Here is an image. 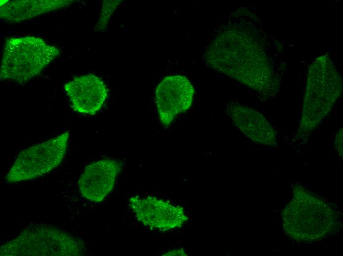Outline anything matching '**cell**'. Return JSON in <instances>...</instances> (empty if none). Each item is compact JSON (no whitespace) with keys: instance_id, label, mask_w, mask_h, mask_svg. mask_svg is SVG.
Masks as SVG:
<instances>
[{"instance_id":"8","label":"cell","mask_w":343,"mask_h":256,"mask_svg":"<svg viewBox=\"0 0 343 256\" xmlns=\"http://www.w3.org/2000/svg\"><path fill=\"white\" fill-rule=\"evenodd\" d=\"M130 206L136 217L143 224L162 230L180 227L188 220L181 207L151 196H132Z\"/></svg>"},{"instance_id":"3","label":"cell","mask_w":343,"mask_h":256,"mask_svg":"<svg viewBox=\"0 0 343 256\" xmlns=\"http://www.w3.org/2000/svg\"><path fill=\"white\" fill-rule=\"evenodd\" d=\"M298 134L308 135L328 114L341 95L342 79L327 56L317 58L310 66L306 79Z\"/></svg>"},{"instance_id":"13","label":"cell","mask_w":343,"mask_h":256,"mask_svg":"<svg viewBox=\"0 0 343 256\" xmlns=\"http://www.w3.org/2000/svg\"><path fill=\"white\" fill-rule=\"evenodd\" d=\"M343 128L339 129L335 138V148L338 155L343 159Z\"/></svg>"},{"instance_id":"4","label":"cell","mask_w":343,"mask_h":256,"mask_svg":"<svg viewBox=\"0 0 343 256\" xmlns=\"http://www.w3.org/2000/svg\"><path fill=\"white\" fill-rule=\"evenodd\" d=\"M82 241L54 226H29L2 244L1 256H73L84 253Z\"/></svg>"},{"instance_id":"14","label":"cell","mask_w":343,"mask_h":256,"mask_svg":"<svg viewBox=\"0 0 343 256\" xmlns=\"http://www.w3.org/2000/svg\"><path fill=\"white\" fill-rule=\"evenodd\" d=\"M163 256H187V254L183 250L179 249L170 251Z\"/></svg>"},{"instance_id":"11","label":"cell","mask_w":343,"mask_h":256,"mask_svg":"<svg viewBox=\"0 0 343 256\" xmlns=\"http://www.w3.org/2000/svg\"><path fill=\"white\" fill-rule=\"evenodd\" d=\"M120 168L118 161L108 159L87 166L78 180L83 196L95 202L103 200L112 190Z\"/></svg>"},{"instance_id":"10","label":"cell","mask_w":343,"mask_h":256,"mask_svg":"<svg viewBox=\"0 0 343 256\" xmlns=\"http://www.w3.org/2000/svg\"><path fill=\"white\" fill-rule=\"evenodd\" d=\"M226 111L234 125L251 141L266 146L277 145L275 130L262 114L234 102L227 105Z\"/></svg>"},{"instance_id":"2","label":"cell","mask_w":343,"mask_h":256,"mask_svg":"<svg viewBox=\"0 0 343 256\" xmlns=\"http://www.w3.org/2000/svg\"><path fill=\"white\" fill-rule=\"evenodd\" d=\"M282 228L291 239L315 242L341 226L340 216L333 205L302 187H297L282 212Z\"/></svg>"},{"instance_id":"1","label":"cell","mask_w":343,"mask_h":256,"mask_svg":"<svg viewBox=\"0 0 343 256\" xmlns=\"http://www.w3.org/2000/svg\"><path fill=\"white\" fill-rule=\"evenodd\" d=\"M254 32L237 24L222 26L206 49L204 60L212 69L256 91L262 97L278 92L280 79Z\"/></svg>"},{"instance_id":"12","label":"cell","mask_w":343,"mask_h":256,"mask_svg":"<svg viewBox=\"0 0 343 256\" xmlns=\"http://www.w3.org/2000/svg\"><path fill=\"white\" fill-rule=\"evenodd\" d=\"M70 0H0V16L10 23L19 22L69 5Z\"/></svg>"},{"instance_id":"5","label":"cell","mask_w":343,"mask_h":256,"mask_svg":"<svg viewBox=\"0 0 343 256\" xmlns=\"http://www.w3.org/2000/svg\"><path fill=\"white\" fill-rule=\"evenodd\" d=\"M59 53L57 47L39 37L9 38L3 47L0 79L27 82L39 74Z\"/></svg>"},{"instance_id":"7","label":"cell","mask_w":343,"mask_h":256,"mask_svg":"<svg viewBox=\"0 0 343 256\" xmlns=\"http://www.w3.org/2000/svg\"><path fill=\"white\" fill-rule=\"evenodd\" d=\"M194 92L192 84L184 76H169L162 80L156 89V103L160 120L165 127L190 108Z\"/></svg>"},{"instance_id":"6","label":"cell","mask_w":343,"mask_h":256,"mask_svg":"<svg viewBox=\"0 0 343 256\" xmlns=\"http://www.w3.org/2000/svg\"><path fill=\"white\" fill-rule=\"evenodd\" d=\"M69 134L66 131L19 152L6 176L8 183L40 177L58 166L66 153Z\"/></svg>"},{"instance_id":"9","label":"cell","mask_w":343,"mask_h":256,"mask_svg":"<svg viewBox=\"0 0 343 256\" xmlns=\"http://www.w3.org/2000/svg\"><path fill=\"white\" fill-rule=\"evenodd\" d=\"M64 89L74 111L93 115L102 107L108 96L106 86L99 77L93 74L74 77L66 83Z\"/></svg>"}]
</instances>
